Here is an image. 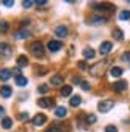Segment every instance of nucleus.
Here are the masks:
<instances>
[{"instance_id":"20e7f679","label":"nucleus","mask_w":130,"mask_h":132,"mask_svg":"<svg viewBox=\"0 0 130 132\" xmlns=\"http://www.w3.org/2000/svg\"><path fill=\"white\" fill-rule=\"evenodd\" d=\"M37 105H39V106H42V108H51L55 105V100H53V98H50V97L40 98V100L37 102Z\"/></svg>"},{"instance_id":"b1692460","label":"nucleus","mask_w":130,"mask_h":132,"mask_svg":"<svg viewBox=\"0 0 130 132\" xmlns=\"http://www.w3.org/2000/svg\"><path fill=\"white\" fill-rule=\"evenodd\" d=\"M15 79H16L18 85H26V84H27V79H26L24 76H19V77H15Z\"/></svg>"},{"instance_id":"6e6552de","label":"nucleus","mask_w":130,"mask_h":132,"mask_svg":"<svg viewBox=\"0 0 130 132\" xmlns=\"http://www.w3.org/2000/svg\"><path fill=\"white\" fill-rule=\"evenodd\" d=\"M11 55V48L8 44H0V56H10Z\"/></svg>"},{"instance_id":"dca6fc26","label":"nucleus","mask_w":130,"mask_h":132,"mask_svg":"<svg viewBox=\"0 0 130 132\" xmlns=\"http://www.w3.org/2000/svg\"><path fill=\"white\" fill-rule=\"evenodd\" d=\"M16 63H18V66H19V68H24V66H27V56H24V55L18 56Z\"/></svg>"},{"instance_id":"6ab92c4d","label":"nucleus","mask_w":130,"mask_h":132,"mask_svg":"<svg viewBox=\"0 0 130 132\" xmlns=\"http://www.w3.org/2000/svg\"><path fill=\"white\" fill-rule=\"evenodd\" d=\"M71 94H72V87H71V85H64L61 89V95L63 97H69Z\"/></svg>"},{"instance_id":"4c0bfd02","label":"nucleus","mask_w":130,"mask_h":132,"mask_svg":"<svg viewBox=\"0 0 130 132\" xmlns=\"http://www.w3.org/2000/svg\"><path fill=\"white\" fill-rule=\"evenodd\" d=\"M3 113H5V110H3V106H0V116H3Z\"/></svg>"},{"instance_id":"4468645a","label":"nucleus","mask_w":130,"mask_h":132,"mask_svg":"<svg viewBox=\"0 0 130 132\" xmlns=\"http://www.w3.org/2000/svg\"><path fill=\"white\" fill-rule=\"evenodd\" d=\"M122 68H119V66H114V68H111V72H109V74L111 76H114V77H120L122 76Z\"/></svg>"},{"instance_id":"aec40b11","label":"nucleus","mask_w":130,"mask_h":132,"mask_svg":"<svg viewBox=\"0 0 130 132\" xmlns=\"http://www.w3.org/2000/svg\"><path fill=\"white\" fill-rule=\"evenodd\" d=\"M113 36H114L116 40H122V39H124V32H122L120 29H114L113 31Z\"/></svg>"},{"instance_id":"2eb2a0df","label":"nucleus","mask_w":130,"mask_h":132,"mask_svg":"<svg viewBox=\"0 0 130 132\" xmlns=\"http://www.w3.org/2000/svg\"><path fill=\"white\" fill-rule=\"evenodd\" d=\"M11 94H13V92H11V87H10V85H3V87H2V97H3V98L11 97Z\"/></svg>"},{"instance_id":"7c9ffc66","label":"nucleus","mask_w":130,"mask_h":132,"mask_svg":"<svg viewBox=\"0 0 130 132\" xmlns=\"http://www.w3.org/2000/svg\"><path fill=\"white\" fill-rule=\"evenodd\" d=\"M18 118H19V121H26V119L29 118V114H27V113H21V114H19Z\"/></svg>"},{"instance_id":"e433bc0d","label":"nucleus","mask_w":130,"mask_h":132,"mask_svg":"<svg viewBox=\"0 0 130 132\" xmlns=\"http://www.w3.org/2000/svg\"><path fill=\"white\" fill-rule=\"evenodd\" d=\"M48 132H61V130H60V129H58V127H51V129H50Z\"/></svg>"},{"instance_id":"f704fd0d","label":"nucleus","mask_w":130,"mask_h":132,"mask_svg":"<svg viewBox=\"0 0 130 132\" xmlns=\"http://www.w3.org/2000/svg\"><path fill=\"white\" fill-rule=\"evenodd\" d=\"M3 5H5V6H13V0H5Z\"/></svg>"},{"instance_id":"423d86ee","label":"nucleus","mask_w":130,"mask_h":132,"mask_svg":"<svg viewBox=\"0 0 130 132\" xmlns=\"http://www.w3.org/2000/svg\"><path fill=\"white\" fill-rule=\"evenodd\" d=\"M55 34L60 37V39H64V37H68V28L66 26H56V29H55Z\"/></svg>"},{"instance_id":"39448f33","label":"nucleus","mask_w":130,"mask_h":132,"mask_svg":"<svg viewBox=\"0 0 130 132\" xmlns=\"http://www.w3.org/2000/svg\"><path fill=\"white\" fill-rule=\"evenodd\" d=\"M113 89H114V92H117V94H122V92L127 89V82H125V81L114 82V84H113Z\"/></svg>"},{"instance_id":"f03ea898","label":"nucleus","mask_w":130,"mask_h":132,"mask_svg":"<svg viewBox=\"0 0 130 132\" xmlns=\"http://www.w3.org/2000/svg\"><path fill=\"white\" fill-rule=\"evenodd\" d=\"M113 106H114L113 100H103V102L98 103V111L100 113H108V111H111Z\"/></svg>"},{"instance_id":"5701e85b","label":"nucleus","mask_w":130,"mask_h":132,"mask_svg":"<svg viewBox=\"0 0 130 132\" xmlns=\"http://www.w3.org/2000/svg\"><path fill=\"white\" fill-rule=\"evenodd\" d=\"M92 21H93V24H103V23H106V18H103V16H95Z\"/></svg>"},{"instance_id":"7ed1b4c3","label":"nucleus","mask_w":130,"mask_h":132,"mask_svg":"<svg viewBox=\"0 0 130 132\" xmlns=\"http://www.w3.org/2000/svg\"><path fill=\"white\" fill-rule=\"evenodd\" d=\"M45 122H47V116H45V114H42V113L35 114V116H34V119H32V124H34V126H37V127L43 126Z\"/></svg>"},{"instance_id":"bb28decb","label":"nucleus","mask_w":130,"mask_h":132,"mask_svg":"<svg viewBox=\"0 0 130 132\" xmlns=\"http://www.w3.org/2000/svg\"><path fill=\"white\" fill-rule=\"evenodd\" d=\"M122 61H130V52H125V53H122Z\"/></svg>"},{"instance_id":"4be33fe9","label":"nucleus","mask_w":130,"mask_h":132,"mask_svg":"<svg viewBox=\"0 0 130 132\" xmlns=\"http://www.w3.org/2000/svg\"><path fill=\"white\" fill-rule=\"evenodd\" d=\"M119 19H122V21H127V19H130V11H128V10H125V11H120Z\"/></svg>"},{"instance_id":"cd10ccee","label":"nucleus","mask_w":130,"mask_h":132,"mask_svg":"<svg viewBox=\"0 0 130 132\" xmlns=\"http://www.w3.org/2000/svg\"><path fill=\"white\" fill-rule=\"evenodd\" d=\"M39 92H40V94H47V92H48V87H47V85H40V87H39Z\"/></svg>"},{"instance_id":"f3484780","label":"nucleus","mask_w":130,"mask_h":132,"mask_svg":"<svg viewBox=\"0 0 130 132\" xmlns=\"http://www.w3.org/2000/svg\"><path fill=\"white\" fill-rule=\"evenodd\" d=\"M11 126H13L11 118H3V119H2V127L3 129H11Z\"/></svg>"},{"instance_id":"393cba45","label":"nucleus","mask_w":130,"mask_h":132,"mask_svg":"<svg viewBox=\"0 0 130 132\" xmlns=\"http://www.w3.org/2000/svg\"><path fill=\"white\" fill-rule=\"evenodd\" d=\"M8 29H10V26H8V23H6V21L0 23V32H6Z\"/></svg>"},{"instance_id":"a878e982","label":"nucleus","mask_w":130,"mask_h":132,"mask_svg":"<svg viewBox=\"0 0 130 132\" xmlns=\"http://www.w3.org/2000/svg\"><path fill=\"white\" fill-rule=\"evenodd\" d=\"M95 121H96V116H95V114H88V116L85 118V122H87V124H93Z\"/></svg>"},{"instance_id":"2f4dec72","label":"nucleus","mask_w":130,"mask_h":132,"mask_svg":"<svg viewBox=\"0 0 130 132\" xmlns=\"http://www.w3.org/2000/svg\"><path fill=\"white\" fill-rule=\"evenodd\" d=\"M105 132H117V127H116V126H108Z\"/></svg>"},{"instance_id":"0eeeda50","label":"nucleus","mask_w":130,"mask_h":132,"mask_svg":"<svg viewBox=\"0 0 130 132\" xmlns=\"http://www.w3.org/2000/svg\"><path fill=\"white\" fill-rule=\"evenodd\" d=\"M111 50H113V44H111V42H103V44L100 45V53H101V55H108Z\"/></svg>"},{"instance_id":"f257e3e1","label":"nucleus","mask_w":130,"mask_h":132,"mask_svg":"<svg viewBox=\"0 0 130 132\" xmlns=\"http://www.w3.org/2000/svg\"><path fill=\"white\" fill-rule=\"evenodd\" d=\"M43 44L42 42H39V40H35L34 44L31 45V53L34 55V56H37V58H42L43 56Z\"/></svg>"},{"instance_id":"473e14b6","label":"nucleus","mask_w":130,"mask_h":132,"mask_svg":"<svg viewBox=\"0 0 130 132\" xmlns=\"http://www.w3.org/2000/svg\"><path fill=\"white\" fill-rule=\"evenodd\" d=\"M11 74H15V77H19V76H21V71H19V68H15L11 71Z\"/></svg>"},{"instance_id":"c85d7f7f","label":"nucleus","mask_w":130,"mask_h":132,"mask_svg":"<svg viewBox=\"0 0 130 132\" xmlns=\"http://www.w3.org/2000/svg\"><path fill=\"white\" fill-rule=\"evenodd\" d=\"M32 5H34V2H31V0H26V2H23V6H24V8H31Z\"/></svg>"},{"instance_id":"412c9836","label":"nucleus","mask_w":130,"mask_h":132,"mask_svg":"<svg viewBox=\"0 0 130 132\" xmlns=\"http://www.w3.org/2000/svg\"><path fill=\"white\" fill-rule=\"evenodd\" d=\"M29 36V31H26V29H21V31H18L16 32V39H26V37H27Z\"/></svg>"},{"instance_id":"9d476101","label":"nucleus","mask_w":130,"mask_h":132,"mask_svg":"<svg viewBox=\"0 0 130 132\" xmlns=\"http://www.w3.org/2000/svg\"><path fill=\"white\" fill-rule=\"evenodd\" d=\"M82 55H83V58H85V60H92V58L95 56V50L90 48V47H87V48H83Z\"/></svg>"},{"instance_id":"a211bd4d","label":"nucleus","mask_w":130,"mask_h":132,"mask_svg":"<svg viewBox=\"0 0 130 132\" xmlns=\"http://www.w3.org/2000/svg\"><path fill=\"white\" fill-rule=\"evenodd\" d=\"M80 102H82V98L79 97V95H74L72 98H71V100H69V103H71V106H79V105H80Z\"/></svg>"},{"instance_id":"f8f14e48","label":"nucleus","mask_w":130,"mask_h":132,"mask_svg":"<svg viewBox=\"0 0 130 132\" xmlns=\"http://www.w3.org/2000/svg\"><path fill=\"white\" fill-rule=\"evenodd\" d=\"M55 114H56V118H66L68 111H66V108H64V106H58L55 110Z\"/></svg>"},{"instance_id":"9b49d317","label":"nucleus","mask_w":130,"mask_h":132,"mask_svg":"<svg viewBox=\"0 0 130 132\" xmlns=\"http://www.w3.org/2000/svg\"><path fill=\"white\" fill-rule=\"evenodd\" d=\"M10 77H11L10 69H0V81H8Z\"/></svg>"},{"instance_id":"c756f323","label":"nucleus","mask_w":130,"mask_h":132,"mask_svg":"<svg viewBox=\"0 0 130 132\" xmlns=\"http://www.w3.org/2000/svg\"><path fill=\"white\" fill-rule=\"evenodd\" d=\"M80 87H82L83 90H90V84H88V82H85V81H83V82H80Z\"/></svg>"},{"instance_id":"72a5a7b5","label":"nucleus","mask_w":130,"mask_h":132,"mask_svg":"<svg viewBox=\"0 0 130 132\" xmlns=\"http://www.w3.org/2000/svg\"><path fill=\"white\" fill-rule=\"evenodd\" d=\"M37 6H45V5H47V2H45V0H37V2H34Z\"/></svg>"},{"instance_id":"ddd939ff","label":"nucleus","mask_w":130,"mask_h":132,"mask_svg":"<svg viewBox=\"0 0 130 132\" xmlns=\"http://www.w3.org/2000/svg\"><path fill=\"white\" fill-rule=\"evenodd\" d=\"M63 82H64V77L63 76H53V77H51V84H53V85H58V87H60V85H63Z\"/></svg>"},{"instance_id":"c9c22d12","label":"nucleus","mask_w":130,"mask_h":132,"mask_svg":"<svg viewBox=\"0 0 130 132\" xmlns=\"http://www.w3.org/2000/svg\"><path fill=\"white\" fill-rule=\"evenodd\" d=\"M79 68H80V69H87V64L83 63V61H80V63H79Z\"/></svg>"},{"instance_id":"1a4fd4ad","label":"nucleus","mask_w":130,"mask_h":132,"mask_svg":"<svg viewBox=\"0 0 130 132\" xmlns=\"http://www.w3.org/2000/svg\"><path fill=\"white\" fill-rule=\"evenodd\" d=\"M61 47H63V45H61L60 40H50V42H48V50H50V52H58Z\"/></svg>"}]
</instances>
